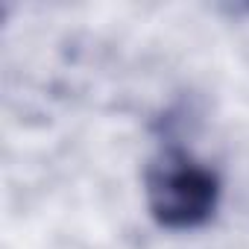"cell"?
I'll return each instance as SVG.
<instances>
[{"label":"cell","instance_id":"1","mask_svg":"<svg viewBox=\"0 0 249 249\" xmlns=\"http://www.w3.org/2000/svg\"><path fill=\"white\" fill-rule=\"evenodd\" d=\"M220 202L217 173L179 147L161 150L147 170V205L159 226L185 231L208 223Z\"/></svg>","mask_w":249,"mask_h":249}]
</instances>
